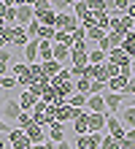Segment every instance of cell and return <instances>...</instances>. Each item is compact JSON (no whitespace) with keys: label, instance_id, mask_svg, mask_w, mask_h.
<instances>
[{"label":"cell","instance_id":"33","mask_svg":"<svg viewBox=\"0 0 135 149\" xmlns=\"http://www.w3.org/2000/svg\"><path fill=\"white\" fill-rule=\"evenodd\" d=\"M127 95H130V98H135V79H130V81H127V90H124V98H127Z\"/></svg>","mask_w":135,"mask_h":149},{"label":"cell","instance_id":"26","mask_svg":"<svg viewBox=\"0 0 135 149\" xmlns=\"http://www.w3.org/2000/svg\"><path fill=\"white\" fill-rule=\"evenodd\" d=\"M30 125H33V114H30V111H22V114H19V119H16V127L27 130Z\"/></svg>","mask_w":135,"mask_h":149},{"label":"cell","instance_id":"37","mask_svg":"<svg viewBox=\"0 0 135 149\" xmlns=\"http://www.w3.org/2000/svg\"><path fill=\"white\" fill-rule=\"evenodd\" d=\"M57 149H73V146H70V141L65 138V141H60V144H57Z\"/></svg>","mask_w":135,"mask_h":149},{"label":"cell","instance_id":"15","mask_svg":"<svg viewBox=\"0 0 135 149\" xmlns=\"http://www.w3.org/2000/svg\"><path fill=\"white\" fill-rule=\"evenodd\" d=\"M108 114H89V133H103Z\"/></svg>","mask_w":135,"mask_h":149},{"label":"cell","instance_id":"25","mask_svg":"<svg viewBox=\"0 0 135 149\" xmlns=\"http://www.w3.org/2000/svg\"><path fill=\"white\" fill-rule=\"evenodd\" d=\"M70 8H73V16H78V22H81V19H84V16L89 14V3H84V0H78V3H73Z\"/></svg>","mask_w":135,"mask_h":149},{"label":"cell","instance_id":"2","mask_svg":"<svg viewBox=\"0 0 135 149\" xmlns=\"http://www.w3.org/2000/svg\"><path fill=\"white\" fill-rule=\"evenodd\" d=\"M54 27H57L60 33H76L81 27V22H78V16L65 11V14H57V24H54Z\"/></svg>","mask_w":135,"mask_h":149},{"label":"cell","instance_id":"32","mask_svg":"<svg viewBox=\"0 0 135 149\" xmlns=\"http://www.w3.org/2000/svg\"><path fill=\"white\" fill-rule=\"evenodd\" d=\"M0 49H8V27H0Z\"/></svg>","mask_w":135,"mask_h":149},{"label":"cell","instance_id":"30","mask_svg":"<svg viewBox=\"0 0 135 149\" xmlns=\"http://www.w3.org/2000/svg\"><path fill=\"white\" fill-rule=\"evenodd\" d=\"M38 33H41V22H38V19H33L30 24H27V36H30V41H33V38H38Z\"/></svg>","mask_w":135,"mask_h":149},{"label":"cell","instance_id":"35","mask_svg":"<svg viewBox=\"0 0 135 149\" xmlns=\"http://www.w3.org/2000/svg\"><path fill=\"white\" fill-rule=\"evenodd\" d=\"M8 71H11V65H8V63H0V79L8 76Z\"/></svg>","mask_w":135,"mask_h":149},{"label":"cell","instance_id":"4","mask_svg":"<svg viewBox=\"0 0 135 149\" xmlns=\"http://www.w3.org/2000/svg\"><path fill=\"white\" fill-rule=\"evenodd\" d=\"M8 43L11 46H27L30 43V36H27V27H22V24H14V27H8Z\"/></svg>","mask_w":135,"mask_h":149},{"label":"cell","instance_id":"14","mask_svg":"<svg viewBox=\"0 0 135 149\" xmlns=\"http://www.w3.org/2000/svg\"><path fill=\"white\" fill-rule=\"evenodd\" d=\"M108 63H111V65H116V68H122V65H130L132 60H130L127 54H124V49L119 46V49H114L111 54H108Z\"/></svg>","mask_w":135,"mask_h":149},{"label":"cell","instance_id":"10","mask_svg":"<svg viewBox=\"0 0 135 149\" xmlns=\"http://www.w3.org/2000/svg\"><path fill=\"white\" fill-rule=\"evenodd\" d=\"M24 133H27V138H30V144H33V146H38V144H43V141H46V127H38L35 122L24 130Z\"/></svg>","mask_w":135,"mask_h":149},{"label":"cell","instance_id":"40","mask_svg":"<svg viewBox=\"0 0 135 149\" xmlns=\"http://www.w3.org/2000/svg\"><path fill=\"white\" fill-rule=\"evenodd\" d=\"M11 149H27V146H11Z\"/></svg>","mask_w":135,"mask_h":149},{"label":"cell","instance_id":"18","mask_svg":"<svg viewBox=\"0 0 135 149\" xmlns=\"http://www.w3.org/2000/svg\"><path fill=\"white\" fill-rule=\"evenodd\" d=\"M127 81H130V79H124V76H114L111 81H108V92H119V95H124Z\"/></svg>","mask_w":135,"mask_h":149},{"label":"cell","instance_id":"20","mask_svg":"<svg viewBox=\"0 0 135 149\" xmlns=\"http://www.w3.org/2000/svg\"><path fill=\"white\" fill-rule=\"evenodd\" d=\"M27 71H30V65H27V63H14L8 73H11L16 81H22V79H27Z\"/></svg>","mask_w":135,"mask_h":149},{"label":"cell","instance_id":"19","mask_svg":"<svg viewBox=\"0 0 135 149\" xmlns=\"http://www.w3.org/2000/svg\"><path fill=\"white\" fill-rule=\"evenodd\" d=\"M73 92L87 95V98H89V92H92V81H89V79H84V76L76 79V81H73Z\"/></svg>","mask_w":135,"mask_h":149},{"label":"cell","instance_id":"36","mask_svg":"<svg viewBox=\"0 0 135 149\" xmlns=\"http://www.w3.org/2000/svg\"><path fill=\"white\" fill-rule=\"evenodd\" d=\"M124 141H130V144L135 146V130H127V138H124Z\"/></svg>","mask_w":135,"mask_h":149},{"label":"cell","instance_id":"41","mask_svg":"<svg viewBox=\"0 0 135 149\" xmlns=\"http://www.w3.org/2000/svg\"><path fill=\"white\" fill-rule=\"evenodd\" d=\"M27 149H35V146H27Z\"/></svg>","mask_w":135,"mask_h":149},{"label":"cell","instance_id":"13","mask_svg":"<svg viewBox=\"0 0 135 149\" xmlns=\"http://www.w3.org/2000/svg\"><path fill=\"white\" fill-rule=\"evenodd\" d=\"M16 100H19L22 111H33V109H35V106H38V103H41V98H35V95H33L30 90H22V95H19V98H16Z\"/></svg>","mask_w":135,"mask_h":149},{"label":"cell","instance_id":"29","mask_svg":"<svg viewBox=\"0 0 135 149\" xmlns=\"http://www.w3.org/2000/svg\"><path fill=\"white\" fill-rule=\"evenodd\" d=\"M100 149H119V141H116L114 136H103V144H100Z\"/></svg>","mask_w":135,"mask_h":149},{"label":"cell","instance_id":"16","mask_svg":"<svg viewBox=\"0 0 135 149\" xmlns=\"http://www.w3.org/2000/svg\"><path fill=\"white\" fill-rule=\"evenodd\" d=\"M73 133H76V136H87V133H89V111H84V114L73 122Z\"/></svg>","mask_w":135,"mask_h":149},{"label":"cell","instance_id":"24","mask_svg":"<svg viewBox=\"0 0 135 149\" xmlns=\"http://www.w3.org/2000/svg\"><path fill=\"white\" fill-rule=\"evenodd\" d=\"M122 125H127L130 130H135V106H127L122 114Z\"/></svg>","mask_w":135,"mask_h":149},{"label":"cell","instance_id":"39","mask_svg":"<svg viewBox=\"0 0 135 149\" xmlns=\"http://www.w3.org/2000/svg\"><path fill=\"white\" fill-rule=\"evenodd\" d=\"M132 79H135V60H132Z\"/></svg>","mask_w":135,"mask_h":149},{"label":"cell","instance_id":"9","mask_svg":"<svg viewBox=\"0 0 135 149\" xmlns=\"http://www.w3.org/2000/svg\"><path fill=\"white\" fill-rule=\"evenodd\" d=\"M103 100H105L108 114H116V111L122 109V103H124V95H119V92H105V95H103Z\"/></svg>","mask_w":135,"mask_h":149},{"label":"cell","instance_id":"8","mask_svg":"<svg viewBox=\"0 0 135 149\" xmlns=\"http://www.w3.org/2000/svg\"><path fill=\"white\" fill-rule=\"evenodd\" d=\"M38 52H41V41H38V38H33V41L24 46V63H27V65H33V63H41Z\"/></svg>","mask_w":135,"mask_h":149},{"label":"cell","instance_id":"34","mask_svg":"<svg viewBox=\"0 0 135 149\" xmlns=\"http://www.w3.org/2000/svg\"><path fill=\"white\" fill-rule=\"evenodd\" d=\"M0 63H11V52L8 49H0Z\"/></svg>","mask_w":135,"mask_h":149},{"label":"cell","instance_id":"27","mask_svg":"<svg viewBox=\"0 0 135 149\" xmlns=\"http://www.w3.org/2000/svg\"><path fill=\"white\" fill-rule=\"evenodd\" d=\"M81 41H87V30L84 27H78L76 33H70V46H76V43H81Z\"/></svg>","mask_w":135,"mask_h":149},{"label":"cell","instance_id":"1","mask_svg":"<svg viewBox=\"0 0 135 149\" xmlns=\"http://www.w3.org/2000/svg\"><path fill=\"white\" fill-rule=\"evenodd\" d=\"M33 8H35V19L43 27H54L57 24V11H54L51 0H38V3H33Z\"/></svg>","mask_w":135,"mask_h":149},{"label":"cell","instance_id":"38","mask_svg":"<svg viewBox=\"0 0 135 149\" xmlns=\"http://www.w3.org/2000/svg\"><path fill=\"white\" fill-rule=\"evenodd\" d=\"M6 141H8V138H6V136H0V149H6Z\"/></svg>","mask_w":135,"mask_h":149},{"label":"cell","instance_id":"31","mask_svg":"<svg viewBox=\"0 0 135 149\" xmlns=\"http://www.w3.org/2000/svg\"><path fill=\"white\" fill-rule=\"evenodd\" d=\"M105 92H108L105 81H92V92H89V95H105Z\"/></svg>","mask_w":135,"mask_h":149},{"label":"cell","instance_id":"3","mask_svg":"<svg viewBox=\"0 0 135 149\" xmlns=\"http://www.w3.org/2000/svg\"><path fill=\"white\" fill-rule=\"evenodd\" d=\"M103 144V133H87V136H76L73 149H100Z\"/></svg>","mask_w":135,"mask_h":149},{"label":"cell","instance_id":"28","mask_svg":"<svg viewBox=\"0 0 135 149\" xmlns=\"http://www.w3.org/2000/svg\"><path fill=\"white\" fill-rule=\"evenodd\" d=\"M16 84H19V81H16V79L11 76V73H8V76H3V79H0V90H14V87Z\"/></svg>","mask_w":135,"mask_h":149},{"label":"cell","instance_id":"22","mask_svg":"<svg viewBox=\"0 0 135 149\" xmlns=\"http://www.w3.org/2000/svg\"><path fill=\"white\" fill-rule=\"evenodd\" d=\"M103 63H108V54L95 46L92 52H89V65H103Z\"/></svg>","mask_w":135,"mask_h":149},{"label":"cell","instance_id":"7","mask_svg":"<svg viewBox=\"0 0 135 149\" xmlns=\"http://www.w3.org/2000/svg\"><path fill=\"white\" fill-rule=\"evenodd\" d=\"M6 138H8V144H11V146H33L30 138H27V133H24L22 127H11Z\"/></svg>","mask_w":135,"mask_h":149},{"label":"cell","instance_id":"23","mask_svg":"<svg viewBox=\"0 0 135 149\" xmlns=\"http://www.w3.org/2000/svg\"><path fill=\"white\" fill-rule=\"evenodd\" d=\"M87 95H78V92H73V95H70V98H68V106H73V109H84L87 111Z\"/></svg>","mask_w":135,"mask_h":149},{"label":"cell","instance_id":"6","mask_svg":"<svg viewBox=\"0 0 135 149\" xmlns=\"http://www.w3.org/2000/svg\"><path fill=\"white\" fill-rule=\"evenodd\" d=\"M19 114H22L19 100H8L6 98V106H3V111H0V117H3L6 122H16V119H19Z\"/></svg>","mask_w":135,"mask_h":149},{"label":"cell","instance_id":"17","mask_svg":"<svg viewBox=\"0 0 135 149\" xmlns=\"http://www.w3.org/2000/svg\"><path fill=\"white\" fill-rule=\"evenodd\" d=\"M41 68H43V76H46V79H57V76H60V71H62V65L57 63V60L41 63Z\"/></svg>","mask_w":135,"mask_h":149},{"label":"cell","instance_id":"21","mask_svg":"<svg viewBox=\"0 0 135 149\" xmlns=\"http://www.w3.org/2000/svg\"><path fill=\"white\" fill-rule=\"evenodd\" d=\"M122 49H124V54H127L130 60H135V33H127V36H124Z\"/></svg>","mask_w":135,"mask_h":149},{"label":"cell","instance_id":"12","mask_svg":"<svg viewBox=\"0 0 135 149\" xmlns=\"http://www.w3.org/2000/svg\"><path fill=\"white\" fill-rule=\"evenodd\" d=\"M87 111H89V114H108L103 95H89V100H87Z\"/></svg>","mask_w":135,"mask_h":149},{"label":"cell","instance_id":"11","mask_svg":"<svg viewBox=\"0 0 135 149\" xmlns=\"http://www.w3.org/2000/svg\"><path fill=\"white\" fill-rule=\"evenodd\" d=\"M46 138L51 144H60V141H65L68 138V133H65V125H62V122H54V125L46 130Z\"/></svg>","mask_w":135,"mask_h":149},{"label":"cell","instance_id":"5","mask_svg":"<svg viewBox=\"0 0 135 149\" xmlns=\"http://www.w3.org/2000/svg\"><path fill=\"white\" fill-rule=\"evenodd\" d=\"M33 19H35V8H33L30 3H19V6H16V24L27 27Z\"/></svg>","mask_w":135,"mask_h":149}]
</instances>
